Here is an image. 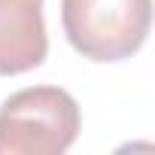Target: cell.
<instances>
[{"mask_svg":"<svg viewBox=\"0 0 155 155\" xmlns=\"http://www.w3.org/2000/svg\"><path fill=\"white\" fill-rule=\"evenodd\" d=\"M79 104L58 85H34L0 104V155H61L79 137Z\"/></svg>","mask_w":155,"mask_h":155,"instance_id":"6da1fadb","label":"cell"},{"mask_svg":"<svg viewBox=\"0 0 155 155\" xmlns=\"http://www.w3.org/2000/svg\"><path fill=\"white\" fill-rule=\"evenodd\" d=\"M70 46L94 64L137 55L152 28V0H61Z\"/></svg>","mask_w":155,"mask_h":155,"instance_id":"7a4b0ae2","label":"cell"},{"mask_svg":"<svg viewBox=\"0 0 155 155\" xmlns=\"http://www.w3.org/2000/svg\"><path fill=\"white\" fill-rule=\"evenodd\" d=\"M43 0H0V76H21L46 61Z\"/></svg>","mask_w":155,"mask_h":155,"instance_id":"3957f363","label":"cell"}]
</instances>
